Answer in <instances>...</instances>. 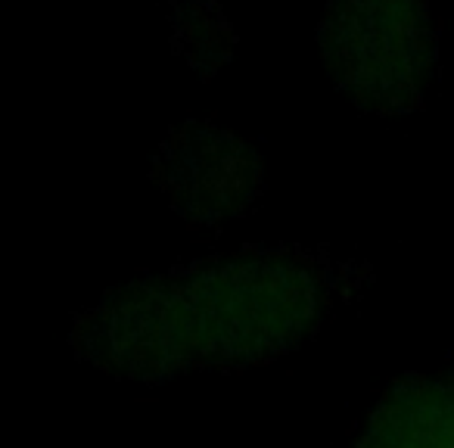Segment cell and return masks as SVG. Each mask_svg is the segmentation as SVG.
<instances>
[{
	"mask_svg": "<svg viewBox=\"0 0 454 448\" xmlns=\"http://www.w3.org/2000/svg\"><path fill=\"white\" fill-rule=\"evenodd\" d=\"M371 284L358 262L311 249H253L115 287L78 311L75 358L115 380L237 373L296 352Z\"/></svg>",
	"mask_w": 454,
	"mask_h": 448,
	"instance_id": "obj_1",
	"label": "cell"
},
{
	"mask_svg": "<svg viewBox=\"0 0 454 448\" xmlns=\"http://www.w3.org/2000/svg\"><path fill=\"white\" fill-rule=\"evenodd\" d=\"M321 47L355 106L398 115L423 103L435 66L427 0H330Z\"/></svg>",
	"mask_w": 454,
	"mask_h": 448,
	"instance_id": "obj_2",
	"label": "cell"
},
{
	"mask_svg": "<svg viewBox=\"0 0 454 448\" xmlns=\"http://www.w3.org/2000/svg\"><path fill=\"white\" fill-rule=\"evenodd\" d=\"M153 181L193 228H215L259 202L265 169L253 144L218 125L187 122L153 156Z\"/></svg>",
	"mask_w": 454,
	"mask_h": 448,
	"instance_id": "obj_3",
	"label": "cell"
},
{
	"mask_svg": "<svg viewBox=\"0 0 454 448\" xmlns=\"http://www.w3.org/2000/svg\"><path fill=\"white\" fill-rule=\"evenodd\" d=\"M355 448H454V365L395 380Z\"/></svg>",
	"mask_w": 454,
	"mask_h": 448,
	"instance_id": "obj_4",
	"label": "cell"
}]
</instances>
